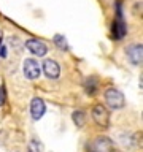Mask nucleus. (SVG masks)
<instances>
[{"mask_svg":"<svg viewBox=\"0 0 143 152\" xmlns=\"http://www.w3.org/2000/svg\"><path fill=\"white\" fill-rule=\"evenodd\" d=\"M84 87H86V92L88 94H95V89H97V81H95V78H88L84 83Z\"/></svg>","mask_w":143,"mask_h":152,"instance_id":"12","label":"nucleus"},{"mask_svg":"<svg viewBox=\"0 0 143 152\" xmlns=\"http://www.w3.org/2000/svg\"><path fill=\"white\" fill-rule=\"evenodd\" d=\"M3 97H5V94H3V87H0V106H2V103H3Z\"/></svg>","mask_w":143,"mask_h":152,"instance_id":"14","label":"nucleus"},{"mask_svg":"<svg viewBox=\"0 0 143 152\" xmlns=\"http://www.w3.org/2000/svg\"><path fill=\"white\" fill-rule=\"evenodd\" d=\"M105 102L111 109H121L126 104L122 92H119L118 89H108L105 92Z\"/></svg>","mask_w":143,"mask_h":152,"instance_id":"1","label":"nucleus"},{"mask_svg":"<svg viewBox=\"0 0 143 152\" xmlns=\"http://www.w3.org/2000/svg\"><path fill=\"white\" fill-rule=\"evenodd\" d=\"M92 152H113V142L107 136H99L92 142Z\"/></svg>","mask_w":143,"mask_h":152,"instance_id":"4","label":"nucleus"},{"mask_svg":"<svg viewBox=\"0 0 143 152\" xmlns=\"http://www.w3.org/2000/svg\"><path fill=\"white\" fill-rule=\"evenodd\" d=\"M22 70H24V76L27 79H37L41 73V68H40V64L35 60V59H26L24 60V65H22Z\"/></svg>","mask_w":143,"mask_h":152,"instance_id":"2","label":"nucleus"},{"mask_svg":"<svg viewBox=\"0 0 143 152\" xmlns=\"http://www.w3.org/2000/svg\"><path fill=\"white\" fill-rule=\"evenodd\" d=\"M92 119L97 125L107 128L108 122H110V114L107 111V108H105L103 104H95L94 109H92Z\"/></svg>","mask_w":143,"mask_h":152,"instance_id":"3","label":"nucleus"},{"mask_svg":"<svg viewBox=\"0 0 143 152\" xmlns=\"http://www.w3.org/2000/svg\"><path fill=\"white\" fill-rule=\"evenodd\" d=\"M43 71H45V75L48 76V78L56 79V78H59V75H60V66L56 60L46 59L45 64H43Z\"/></svg>","mask_w":143,"mask_h":152,"instance_id":"6","label":"nucleus"},{"mask_svg":"<svg viewBox=\"0 0 143 152\" xmlns=\"http://www.w3.org/2000/svg\"><path fill=\"white\" fill-rule=\"evenodd\" d=\"M54 45L59 48V49H62V51H67L69 49V45H67V38L64 37V35H54Z\"/></svg>","mask_w":143,"mask_h":152,"instance_id":"10","label":"nucleus"},{"mask_svg":"<svg viewBox=\"0 0 143 152\" xmlns=\"http://www.w3.org/2000/svg\"><path fill=\"white\" fill-rule=\"evenodd\" d=\"M113 32H114V37L116 38H122L126 35V24L122 21V16H121V10L118 11V18L113 24Z\"/></svg>","mask_w":143,"mask_h":152,"instance_id":"9","label":"nucleus"},{"mask_svg":"<svg viewBox=\"0 0 143 152\" xmlns=\"http://www.w3.org/2000/svg\"><path fill=\"white\" fill-rule=\"evenodd\" d=\"M72 117H73V122L76 124V127H83L84 125V122H86V116H84V113L83 111H75L73 114H72Z\"/></svg>","mask_w":143,"mask_h":152,"instance_id":"11","label":"nucleus"},{"mask_svg":"<svg viewBox=\"0 0 143 152\" xmlns=\"http://www.w3.org/2000/svg\"><path fill=\"white\" fill-rule=\"evenodd\" d=\"M29 152H43V147L40 144V141L30 140V142H29Z\"/></svg>","mask_w":143,"mask_h":152,"instance_id":"13","label":"nucleus"},{"mask_svg":"<svg viewBox=\"0 0 143 152\" xmlns=\"http://www.w3.org/2000/svg\"><path fill=\"white\" fill-rule=\"evenodd\" d=\"M26 48L37 57H43V56H46V52H48L46 45L43 41H40V40H27L26 41Z\"/></svg>","mask_w":143,"mask_h":152,"instance_id":"5","label":"nucleus"},{"mask_svg":"<svg viewBox=\"0 0 143 152\" xmlns=\"http://www.w3.org/2000/svg\"><path fill=\"white\" fill-rule=\"evenodd\" d=\"M142 52L143 46L142 45H133L127 49V59L130 60V64L133 65H142Z\"/></svg>","mask_w":143,"mask_h":152,"instance_id":"8","label":"nucleus"},{"mask_svg":"<svg viewBox=\"0 0 143 152\" xmlns=\"http://www.w3.org/2000/svg\"><path fill=\"white\" fill-rule=\"evenodd\" d=\"M45 111H46L45 102H43L41 98L35 97V98L32 100V103H30V114H32V119H35V121L41 119L43 114H45Z\"/></svg>","mask_w":143,"mask_h":152,"instance_id":"7","label":"nucleus"}]
</instances>
